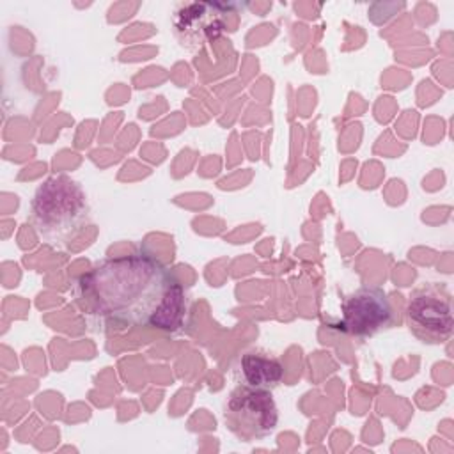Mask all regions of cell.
<instances>
[{
    "instance_id": "1",
    "label": "cell",
    "mask_w": 454,
    "mask_h": 454,
    "mask_svg": "<svg viewBox=\"0 0 454 454\" xmlns=\"http://www.w3.org/2000/svg\"><path fill=\"white\" fill-rule=\"evenodd\" d=\"M82 303L99 317L133 328L177 330L184 316V289L160 259L137 252L110 257L78 280Z\"/></svg>"
},
{
    "instance_id": "2",
    "label": "cell",
    "mask_w": 454,
    "mask_h": 454,
    "mask_svg": "<svg viewBox=\"0 0 454 454\" xmlns=\"http://www.w3.org/2000/svg\"><path fill=\"white\" fill-rule=\"evenodd\" d=\"M89 206L80 184L66 176L48 177L32 199V225L46 243H66L85 225Z\"/></svg>"
},
{
    "instance_id": "3",
    "label": "cell",
    "mask_w": 454,
    "mask_h": 454,
    "mask_svg": "<svg viewBox=\"0 0 454 454\" xmlns=\"http://www.w3.org/2000/svg\"><path fill=\"white\" fill-rule=\"evenodd\" d=\"M227 417L248 436H266L275 429L278 420L271 392L248 385L238 387L232 392L227 403Z\"/></svg>"
},
{
    "instance_id": "4",
    "label": "cell",
    "mask_w": 454,
    "mask_h": 454,
    "mask_svg": "<svg viewBox=\"0 0 454 454\" xmlns=\"http://www.w3.org/2000/svg\"><path fill=\"white\" fill-rule=\"evenodd\" d=\"M390 317L392 309L385 293L380 289L364 287L344 301L339 330L364 337L387 326Z\"/></svg>"
},
{
    "instance_id": "5",
    "label": "cell",
    "mask_w": 454,
    "mask_h": 454,
    "mask_svg": "<svg viewBox=\"0 0 454 454\" xmlns=\"http://www.w3.org/2000/svg\"><path fill=\"white\" fill-rule=\"evenodd\" d=\"M410 328L422 340L442 342L452 333V310L447 296L433 291H419L408 301Z\"/></svg>"
},
{
    "instance_id": "6",
    "label": "cell",
    "mask_w": 454,
    "mask_h": 454,
    "mask_svg": "<svg viewBox=\"0 0 454 454\" xmlns=\"http://www.w3.org/2000/svg\"><path fill=\"white\" fill-rule=\"evenodd\" d=\"M241 374L245 378V385L270 390L280 383L284 367L275 358H268L257 353H245L241 356Z\"/></svg>"
}]
</instances>
